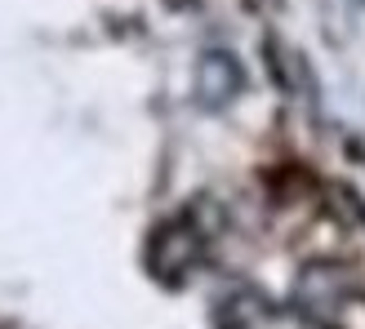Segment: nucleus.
Instances as JSON below:
<instances>
[{
	"instance_id": "f257e3e1",
	"label": "nucleus",
	"mask_w": 365,
	"mask_h": 329,
	"mask_svg": "<svg viewBox=\"0 0 365 329\" xmlns=\"http://www.w3.org/2000/svg\"><path fill=\"white\" fill-rule=\"evenodd\" d=\"M205 241L210 236L200 231L187 214L170 218V223H160L152 231V241H148V271L156 281H165V285L187 281V271H196L200 254H205Z\"/></svg>"
},
{
	"instance_id": "f03ea898",
	"label": "nucleus",
	"mask_w": 365,
	"mask_h": 329,
	"mask_svg": "<svg viewBox=\"0 0 365 329\" xmlns=\"http://www.w3.org/2000/svg\"><path fill=\"white\" fill-rule=\"evenodd\" d=\"M294 303L303 307V316L330 329L334 320H343L352 303V289H348V271L343 267H330V263H317V267H303V276L294 285Z\"/></svg>"
},
{
	"instance_id": "7ed1b4c3",
	"label": "nucleus",
	"mask_w": 365,
	"mask_h": 329,
	"mask_svg": "<svg viewBox=\"0 0 365 329\" xmlns=\"http://www.w3.org/2000/svg\"><path fill=\"white\" fill-rule=\"evenodd\" d=\"M245 89V71L227 49H205L196 63V103L218 112V107L236 103V94Z\"/></svg>"
},
{
	"instance_id": "20e7f679",
	"label": "nucleus",
	"mask_w": 365,
	"mask_h": 329,
	"mask_svg": "<svg viewBox=\"0 0 365 329\" xmlns=\"http://www.w3.org/2000/svg\"><path fill=\"white\" fill-rule=\"evenodd\" d=\"M263 53H267V71L277 76V85L294 98H312V71H307V58L299 49H289L285 41L267 36L263 41Z\"/></svg>"
}]
</instances>
